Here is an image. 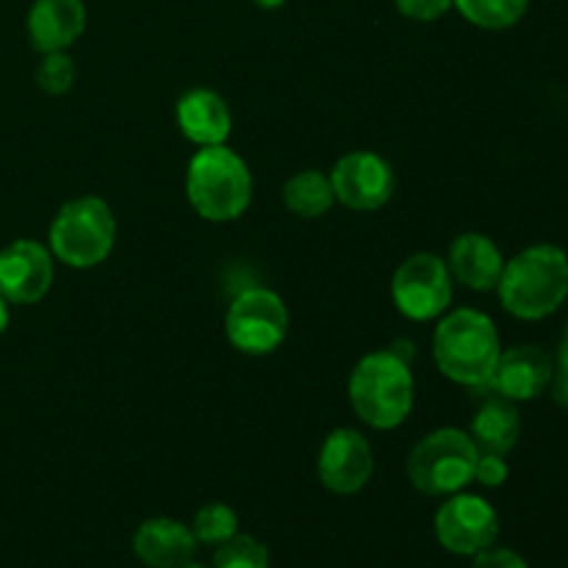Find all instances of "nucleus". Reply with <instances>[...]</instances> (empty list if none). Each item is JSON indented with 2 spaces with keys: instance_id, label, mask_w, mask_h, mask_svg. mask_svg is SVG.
I'll list each match as a JSON object with an SVG mask.
<instances>
[{
  "instance_id": "obj_10",
  "label": "nucleus",
  "mask_w": 568,
  "mask_h": 568,
  "mask_svg": "<svg viewBox=\"0 0 568 568\" xmlns=\"http://www.w3.org/2000/svg\"><path fill=\"white\" fill-rule=\"evenodd\" d=\"M333 194L349 211H377L392 200L397 178L383 155L355 150L342 155L331 172Z\"/></svg>"
},
{
  "instance_id": "obj_29",
  "label": "nucleus",
  "mask_w": 568,
  "mask_h": 568,
  "mask_svg": "<svg viewBox=\"0 0 568 568\" xmlns=\"http://www.w3.org/2000/svg\"><path fill=\"white\" fill-rule=\"evenodd\" d=\"M6 327H9V308H6V300L3 294H0V333H3Z\"/></svg>"
},
{
  "instance_id": "obj_15",
  "label": "nucleus",
  "mask_w": 568,
  "mask_h": 568,
  "mask_svg": "<svg viewBox=\"0 0 568 568\" xmlns=\"http://www.w3.org/2000/svg\"><path fill=\"white\" fill-rule=\"evenodd\" d=\"M449 275L471 292H497L505 258L497 244L483 233H460L449 247Z\"/></svg>"
},
{
  "instance_id": "obj_23",
  "label": "nucleus",
  "mask_w": 568,
  "mask_h": 568,
  "mask_svg": "<svg viewBox=\"0 0 568 568\" xmlns=\"http://www.w3.org/2000/svg\"><path fill=\"white\" fill-rule=\"evenodd\" d=\"M75 83V64L70 55L61 53H44L42 64L37 67V87L48 94H67Z\"/></svg>"
},
{
  "instance_id": "obj_25",
  "label": "nucleus",
  "mask_w": 568,
  "mask_h": 568,
  "mask_svg": "<svg viewBox=\"0 0 568 568\" xmlns=\"http://www.w3.org/2000/svg\"><path fill=\"white\" fill-rule=\"evenodd\" d=\"M508 464H505V455H491V453H480L477 458V469H475V480L486 488H499L505 480H508Z\"/></svg>"
},
{
  "instance_id": "obj_1",
  "label": "nucleus",
  "mask_w": 568,
  "mask_h": 568,
  "mask_svg": "<svg viewBox=\"0 0 568 568\" xmlns=\"http://www.w3.org/2000/svg\"><path fill=\"white\" fill-rule=\"evenodd\" d=\"M497 294L516 320L538 322L552 316L568 297V255L555 244H532L505 261Z\"/></svg>"
},
{
  "instance_id": "obj_13",
  "label": "nucleus",
  "mask_w": 568,
  "mask_h": 568,
  "mask_svg": "<svg viewBox=\"0 0 568 568\" xmlns=\"http://www.w3.org/2000/svg\"><path fill=\"white\" fill-rule=\"evenodd\" d=\"M555 361L544 353L541 347H514L505 349L497 361V369H494L488 388H494V394L510 399V403H530L538 399L552 383Z\"/></svg>"
},
{
  "instance_id": "obj_21",
  "label": "nucleus",
  "mask_w": 568,
  "mask_h": 568,
  "mask_svg": "<svg viewBox=\"0 0 568 568\" xmlns=\"http://www.w3.org/2000/svg\"><path fill=\"white\" fill-rule=\"evenodd\" d=\"M192 532L197 541L211 544V547H220L225 544L227 538H233L239 532V516L231 505H222V503H211L203 505L194 516V525Z\"/></svg>"
},
{
  "instance_id": "obj_5",
  "label": "nucleus",
  "mask_w": 568,
  "mask_h": 568,
  "mask_svg": "<svg viewBox=\"0 0 568 568\" xmlns=\"http://www.w3.org/2000/svg\"><path fill=\"white\" fill-rule=\"evenodd\" d=\"M116 220L103 197L83 194L59 209L50 225V253L72 270L100 266L114 250Z\"/></svg>"
},
{
  "instance_id": "obj_2",
  "label": "nucleus",
  "mask_w": 568,
  "mask_h": 568,
  "mask_svg": "<svg viewBox=\"0 0 568 568\" xmlns=\"http://www.w3.org/2000/svg\"><path fill=\"white\" fill-rule=\"evenodd\" d=\"M433 355L453 383L483 388L491 381L503 355L497 325L475 308H460L444 316L433 336Z\"/></svg>"
},
{
  "instance_id": "obj_28",
  "label": "nucleus",
  "mask_w": 568,
  "mask_h": 568,
  "mask_svg": "<svg viewBox=\"0 0 568 568\" xmlns=\"http://www.w3.org/2000/svg\"><path fill=\"white\" fill-rule=\"evenodd\" d=\"M558 364H568V322L564 327V336H560V347H558Z\"/></svg>"
},
{
  "instance_id": "obj_31",
  "label": "nucleus",
  "mask_w": 568,
  "mask_h": 568,
  "mask_svg": "<svg viewBox=\"0 0 568 568\" xmlns=\"http://www.w3.org/2000/svg\"><path fill=\"white\" fill-rule=\"evenodd\" d=\"M181 568H205V566H197V564H186V566H181Z\"/></svg>"
},
{
  "instance_id": "obj_30",
  "label": "nucleus",
  "mask_w": 568,
  "mask_h": 568,
  "mask_svg": "<svg viewBox=\"0 0 568 568\" xmlns=\"http://www.w3.org/2000/svg\"><path fill=\"white\" fill-rule=\"evenodd\" d=\"M255 6H261V9H277V6H283L286 0H253Z\"/></svg>"
},
{
  "instance_id": "obj_26",
  "label": "nucleus",
  "mask_w": 568,
  "mask_h": 568,
  "mask_svg": "<svg viewBox=\"0 0 568 568\" xmlns=\"http://www.w3.org/2000/svg\"><path fill=\"white\" fill-rule=\"evenodd\" d=\"M471 568H527L525 558L516 555L514 549H483V552L475 555V564Z\"/></svg>"
},
{
  "instance_id": "obj_14",
  "label": "nucleus",
  "mask_w": 568,
  "mask_h": 568,
  "mask_svg": "<svg viewBox=\"0 0 568 568\" xmlns=\"http://www.w3.org/2000/svg\"><path fill=\"white\" fill-rule=\"evenodd\" d=\"M87 28L83 0H37L28 11V37L39 53H61Z\"/></svg>"
},
{
  "instance_id": "obj_20",
  "label": "nucleus",
  "mask_w": 568,
  "mask_h": 568,
  "mask_svg": "<svg viewBox=\"0 0 568 568\" xmlns=\"http://www.w3.org/2000/svg\"><path fill=\"white\" fill-rule=\"evenodd\" d=\"M455 9L477 28L503 31L525 17L530 0H453Z\"/></svg>"
},
{
  "instance_id": "obj_19",
  "label": "nucleus",
  "mask_w": 568,
  "mask_h": 568,
  "mask_svg": "<svg viewBox=\"0 0 568 568\" xmlns=\"http://www.w3.org/2000/svg\"><path fill=\"white\" fill-rule=\"evenodd\" d=\"M333 203H336V194H333L331 175H325V172L303 170L283 183V205L294 216L320 220L331 211Z\"/></svg>"
},
{
  "instance_id": "obj_3",
  "label": "nucleus",
  "mask_w": 568,
  "mask_h": 568,
  "mask_svg": "<svg viewBox=\"0 0 568 568\" xmlns=\"http://www.w3.org/2000/svg\"><path fill=\"white\" fill-rule=\"evenodd\" d=\"M349 405L364 425L394 430L414 408V375L394 349L369 353L349 375Z\"/></svg>"
},
{
  "instance_id": "obj_12",
  "label": "nucleus",
  "mask_w": 568,
  "mask_h": 568,
  "mask_svg": "<svg viewBox=\"0 0 568 568\" xmlns=\"http://www.w3.org/2000/svg\"><path fill=\"white\" fill-rule=\"evenodd\" d=\"M53 253L31 239H17L0 250V294L6 303L31 305L50 292Z\"/></svg>"
},
{
  "instance_id": "obj_17",
  "label": "nucleus",
  "mask_w": 568,
  "mask_h": 568,
  "mask_svg": "<svg viewBox=\"0 0 568 568\" xmlns=\"http://www.w3.org/2000/svg\"><path fill=\"white\" fill-rule=\"evenodd\" d=\"M178 125H181L183 136L197 148H214V144H225L231 136V109H227L225 98L211 89H192L178 100Z\"/></svg>"
},
{
  "instance_id": "obj_4",
  "label": "nucleus",
  "mask_w": 568,
  "mask_h": 568,
  "mask_svg": "<svg viewBox=\"0 0 568 568\" xmlns=\"http://www.w3.org/2000/svg\"><path fill=\"white\" fill-rule=\"evenodd\" d=\"M186 197L203 220H239L253 200V175L247 161L225 144L200 148L189 161Z\"/></svg>"
},
{
  "instance_id": "obj_7",
  "label": "nucleus",
  "mask_w": 568,
  "mask_h": 568,
  "mask_svg": "<svg viewBox=\"0 0 568 568\" xmlns=\"http://www.w3.org/2000/svg\"><path fill=\"white\" fill-rule=\"evenodd\" d=\"M227 342L244 355H270L288 333V308L270 288H247L225 316Z\"/></svg>"
},
{
  "instance_id": "obj_11",
  "label": "nucleus",
  "mask_w": 568,
  "mask_h": 568,
  "mask_svg": "<svg viewBox=\"0 0 568 568\" xmlns=\"http://www.w3.org/2000/svg\"><path fill=\"white\" fill-rule=\"evenodd\" d=\"M320 483L333 494H358L375 471V453L364 433L338 427L325 438L316 460Z\"/></svg>"
},
{
  "instance_id": "obj_16",
  "label": "nucleus",
  "mask_w": 568,
  "mask_h": 568,
  "mask_svg": "<svg viewBox=\"0 0 568 568\" xmlns=\"http://www.w3.org/2000/svg\"><path fill=\"white\" fill-rule=\"evenodd\" d=\"M194 547H197V538L192 527L164 519V516L142 521L133 536V552L150 568H181L192 564Z\"/></svg>"
},
{
  "instance_id": "obj_6",
  "label": "nucleus",
  "mask_w": 568,
  "mask_h": 568,
  "mask_svg": "<svg viewBox=\"0 0 568 568\" xmlns=\"http://www.w3.org/2000/svg\"><path fill=\"white\" fill-rule=\"evenodd\" d=\"M477 458H480V449L471 442L469 433L442 427V430L427 433L410 449L408 480L414 483L416 491L427 497L458 494L475 480Z\"/></svg>"
},
{
  "instance_id": "obj_22",
  "label": "nucleus",
  "mask_w": 568,
  "mask_h": 568,
  "mask_svg": "<svg viewBox=\"0 0 568 568\" xmlns=\"http://www.w3.org/2000/svg\"><path fill=\"white\" fill-rule=\"evenodd\" d=\"M214 568H270V549L253 536L236 532L216 547Z\"/></svg>"
},
{
  "instance_id": "obj_9",
  "label": "nucleus",
  "mask_w": 568,
  "mask_h": 568,
  "mask_svg": "<svg viewBox=\"0 0 568 568\" xmlns=\"http://www.w3.org/2000/svg\"><path fill=\"white\" fill-rule=\"evenodd\" d=\"M499 536V516L475 494H453L436 514V538L447 552L475 558L494 547Z\"/></svg>"
},
{
  "instance_id": "obj_24",
  "label": "nucleus",
  "mask_w": 568,
  "mask_h": 568,
  "mask_svg": "<svg viewBox=\"0 0 568 568\" xmlns=\"http://www.w3.org/2000/svg\"><path fill=\"white\" fill-rule=\"evenodd\" d=\"M394 3H397L399 14L419 22H433L453 9V0H394Z\"/></svg>"
},
{
  "instance_id": "obj_18",
  "label": "nucleus",
  "mask_w": 568,
  "mask_h": 568,
  "mask_svg": "<svg viewBox=\"0 0 568 568\" xmlns=\"http://www.w3.org/2000/svg\"><path fill=\"white\" fill-rule=\"evenodd\" d=\"M469 436L480 453L508 455L521 436V416L516 410V403L499 397V394L488 397L471 419Z\"/></svg>"
},
{
  "instance_id": "obj_27",
  "label": "nucleus",
  "mask_w": 568,
  "mask_h": 568,
  "mask_svg": "<svg viewBox=\"0 0 568 568\" xmlns=\"http://www.w3.org/2000/svg\"><path fill=\"white\" fill-rule=\"evenodd\" d=\"M549 392H552V399L560 405V408L568 410V364H558L555 361L552 383H549Z\"/></svg>"
},
{
  "instance_id": "obj_8",
  "label": "nucleus",
  "mask_w": 568,
  "mask_h": 568,
  "mask_svg": "<svg viewBox=\"0 0 568 568\" xmlns=\"http://www.w3.org/2000/svg\"><path fill=\"white\" fill-rule=\"evenodd\" d=\"M392 297L399 314L414 322H430L453 303V275L447 261L433 253H416L397 266Z\"/></svg>"
}]
</instances>
